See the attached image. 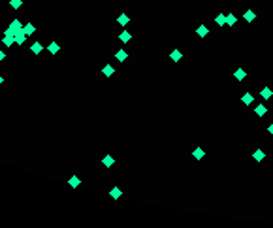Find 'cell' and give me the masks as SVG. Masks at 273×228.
I'll return each instance as SVG.
<instances>
[{
    "label": "cell",
    "mask_w": 273,
    "mask_h": 228,
    "mask_svg": "<svg viewBox=\"0 0 273 228\" xmlns=\"http://www.w3.org/2000/svg\"><path fill=\"white\" fill-rule=\"evenodd\" d=\"M25 40H27V34H25V30H17L15 32V43L17 45H23V43H25Z\"/></svg>",
    "instance_id": "1"
},
{
    "label": "cell",
    "mask_w": 273,
    "mask_h": 228,
    "mask_svg": "<svg viewBox=\"0 0 273 228\" xmlns=\"http://www.w3.org/2000/svg\"><path fill=\"white\" fill-rule=\"evenodd\" d=\"M21 28H23V25H21V21H17V19H13V21H11V25H10V28H8V30H10V32H11V34L15 36V32H17V30H21Z\"/></svg>",
    "instance_id": "2"
},
{
    "label": "cell",
    "mask_w": 273,
    "mask_h": 228,
    "mask_svg": "<svg viewBox=\"0 0 273 228\" xmlns=\"http://www.w3.org/2000/svg\"><path fill=\"white\" fill-rule=\"evenodd\" d=\"M43 51V45L40 43V42H34L32 45H30V53H34V55H40Z\"/></svg>",
    "instance_id": "3"
},
{
    "label": "cell",
    "mask_w": 273,
    "mask_h": 228,
    "mask_svg": "<svg viewBox=\"0 0 273 228\" xmlns=\"http://www.w3.org/2000/svg\"><path fill=\"white\" fill-rule=\"evenodd\" d=\"M23 30H25V34H27V36H32V34L36 32V27L32 25V23H27V25L23 27Z\"/></svg>",
    "instance_id": "4"
},
{
    "label": "cell",
    "mask_w": 273,
    "mask_h": 228,
    "mask_svg": "<svg viewBox=\"0 0 273 228\" xmlns=\"http://www.w3.org/2000/svg\"><path fill=\"white\" fill-rule=\"evenodd\" d=\"M58 49H60V47H58V43H57V42H51V43L47 45V51H49L51 55H57V53H58Z\"/></svg>",
    "instance_id": "5"
},
{
    "label": "cell",
    "mask_w": 273,
    "mask_h": 228,
    "mask_svg": "<svg viewBox=\"0 0 273 228\" xmlns=\"http://www.w3.org/2000/svg\"><path fill=\"white\" fill-rule=\"evenodd\" d=\"M117 23H119V25H123V27H124V25H128V23H130V17H128L126 13H121V15L117 17Z\"/></svg>",
    "instance_id": "6"
},
{
    "label": "cell",
    "mask_w": 273,
    "mask_h": 228,
    "mask_svg": "<svg viewBox=\"0 0 273 228\" xmlns=\"http://www.w3.org/2000/svg\"><path fill=\"white\" fill-rule=\"evenodd\" d=\"M2 42H4L6 47H11V45L15 43V36H4V38H2Z\"/></svg>",
    "instance_id": "7"
},
{
    "label": "cell",
    "mask_w": 273,
    "mask_h": 228,
    "mask_svg": "<svg viewBox=\"0 0 273 228\" xmlns=\"http://www.w3.org/2000/svg\"><path fill=\"white\" fill-rule=\"evenodd\" d=\"M113 72H115V68H113V66H109V64L102 68V74H104V76H107V77H109V76H113Z\"/></svg>",
    "instance_id": "8"
},
{
    "label": "cell",
    "mask_w": 273,
    "mask_h": 228,
    "mask_svg": "<svg viewBox=\"0 0 273 228\" xmlns=\"http://www.w3.org/2000/svg\"><path fill=\"white\" fill-rule=\"evenodd\" d=\"M113 162H115V160H113V156H109V155L102 158V164H104L106 168H109V166H113Z\"/></svg>",
    "instance_id": "9"
},
{
    "label": "cell",
    "mask_w": 273,
    "mask_h": 228,
    "mask_svg": "<svg viewBox=\"0 0 273 228\" xmlns=\"http://www.w3.org/2000/svg\"><path fill=\"white\" fill-rule=\"evenodd\" d=\"M130 38H132V34H130V32H126V30H123V32H121V36H119V40H121L123 43L130 42Z\"/></svg>",
    "instance_id": "10"
},
{
    "label": "cell",
    "mask_w": 273,
    "mask_h": 228,
    "mask_svg": "<svg viewBox=\"0 0 273 228\" xmlns=\"http://www.w3.org/2000/svg\"><path fill=\"white\" fill-rule=\"evenodd\" d=\"M243 104H245V106H251V104H253V94H251V93H245V94H243Z\"/></svg>",
    "instance_id": "11"
},
{
    "label": "cell",
    "mask_w": 273,
    "mask_h": 228,
    "mask_svg": "<svg viewBox=\"0 0 273 228\" xmlns=\"http://www.w3.org/2000/svg\"><path fill=\"white\" fill-rule=\"evenodd\" d=\"M126 57H128V53H126V51H123V49L115 53V59H117V60H121V62H123V60H126Z\"/></svg>",
    "instance_id": "12"
},
{
    "label": "cell",
    "mask_w": 273,
    "mask_h": 228,
    "mask_svg": "<svg viewBox=\"0 0 273 228\" xmlns=\"http://www.w3.org/2000/svg\"><path fill=\"white\" fill-rule=\"evenodd\" d=\"M217 25H219V27H222V25H226V15H224V13H220V15H217Z\"/></svg>",
    "instance_id": "13"
},
{
    "label": "cell",
    "mask_w": 273,
    "mask_h": 228,
    "mask_svg": "<svg viewBox=\"0 0 273 228\" xmlns=\"http://www.w3.org/2000/svg\"><path fill=\"white\" fill-rule=\"evenodd\" d=\"M234 76H236V79H237V81H241V79H245V70H241V68H237V72H236Z\"/></svg>",
    "instance_id": "14"
},
{
    "label": "cell",
    "mask_w": 273,
    "mask_h": 228,
    "mask_svg": "<svg viewBox=\"0 0 273 228\" xmlns=\"http://www.w3.org/2000/svg\"><path fill=\"white\" fill-rule=\"evenodd\" d=\"M10 6H11L13 10H17V8L23 6V0H10Z\"/></svg>",
    "instance_id": "15"
},
{
    "label": "cell",
    "mask_w": 273,
    "mask_h": 228,
    "mask_svg": "<svg viewBox=\"0 0 273 228\" xmlns=\"http://www.w3.org/2000/svg\"><path fill=\"white\" fill-rule=\"evenodd\" d=\"M245 19H247V21H254V19H256V13L249 10V11H245Z\"/></svg>",
    "instance_id": "16"
},
{
    "label": "cell",
    "mask_w": 273,
    "mask_h": 228,
    "mask_svg": "<svg viewBox=\"0 0 273 228\" xmlns=\"http://www.w3.org/2000/svg\"><path fill=\"white\" fill-rule=\"evenodd\" d=\"M196 32H198V36H207V32H209V30H207V27H203V25H202V27H198V30H196Z\"/></svg>",
    "instance_id": "17"
},
{
    "label": "cell",
    "mask_w": 273,
    "mask_h": 228,
    "mask_svg": "<svg viewBox=\"0 0 273 228\" xmlns=\"http://www.w3.org/2000/svg\"><path fill=\"white\" fill-rule=\"evenodd\" d=\"M226 25H230V27L236 25V15H232V13H230V15H226Z\"/></svg>",
    "instance_id": "18"
},
{
    "label": "cell",
    "mask_w": 273,
    "mask_h": 228,
    "mask_svg": "<svg viewBox=\"0 0 273 228\" xmlns=\"http://www.w3.org/2000/svg\"><path fill=\"white\" fill-rule=\"evenodd\" d=\"M68 183H70L72 187H79V185H81V181H79L77 177H70V179H68Z\"/></svg>",
    "instance_id": "19"
},
{
    "label": "cell",
    "mask_w": 273,
    "mask_h": 228,
    "mask_svg": "<svg viewBox=\"0 0 273 228\" xmlns=\"http://www.w3.org/2000/svg\"><path fill=\"white\" fill-rule=\"evenodd\" d=\"M170 57H171V60H181V59H183V53H181V51H173Z\"/></svg>",
    "instance_id": "20"
},
{
    "label": "cell",
    "mask_w": 273,
    "mask_h": 228,
    "mask_svg": "<svg viewBox=\"0 0 273 228\" xmlns=\"http://www.w3.org/2000/svg\"><path fill=\"white\" fill-rule=\"evenodd\" d=\"M271 94H273L271 89H262V98H269Z\"/></svg>",
    "instance_id": "21"
},
{
    "label": "cell",
    "mask_w": 273,
    "mask_h": 228,
    "mask_svg": "<svg viewBox=\"0 0 273 228\" xmlns=\"http://www.w3.org/2000/svg\"><path fill=\"white\" fill-rule=\"evenodd\" d=\"M264 113H266V106H256V115H258V117H262Z\"/></svg>",
    "instance_id": "22"
},
{
    "label": "cell",
    "mask_w": 273,
    "mask_h": 228,
    "mask_svg": "<svg viewBox=\"0 0 273 228\" xmlns=\"http://www.w3.org/2000/svg\"><path fill=\"white\" fill-rule=\"evenodd\" d=\"M262 158H264V151H260V149H258V151H254V160H258V162H260Z\"/></svg>",
    "instance_id": "23"
},
{
    "label": "cell",
    "mask_w": 273,
    "mask_h": 228,
    "mask_svg": "<svg viewBox=\"0 0 273 228\" xmlns=\"http://www.w3.org/2000/svg\"><path fill=\"white\" fill-rule=\"evenodd\" d=\"M109 194H111V196H113V198H119V196H121V194H123V192H121V191H119V189H117V187H115V189H113V191H111V192H109Z\"/></svg>",
    "instance_id": "24"
},
{
    "label": "cell",
    "mask_w": 273,
    "mask_h": 228,
    "mask_svg": "<svg viewBox=\"0 0 273 228\" xmlns=\"http://www.w3.org/2000/svg\"><path fill=\"white\" fill-rule=\"evenodd\" d=\"M194 156H196V158H202V156H203V151H202V149L198 147V149L194 151Z\"/></svg>",
    "instance_id": "25"
},
{
    "label": "cell",
    "mask_w": 273,
    "mask_h": 228,
    "mask_svg": "<svg viewBox=\"0 0 273 228\" xmlns=\"http://www.w3.org/2000/svg\"><path fill=\"white\" fill-rule=\"evenodd\" d=\"M4 59H6V53H4V51H2V49H0V62H2V60H4Z\"/></svg>",
    "instance_id": "26"
},
{
    "label": "cell",
    "mask_w": 273,
    "mask_h": 228,
    "mask_svg": "<svg viewBox=\"0 0 273 228\" xmlns=\"http://www.w3.org/2000/svg\"><path fill=\"white\" fill-rule=\"evenodd\" d=\"M269 134H273V123L269 125Z\"/></svg>",
    "instance_id": "27"
},
{
    "label": "cell",
    "mask_w": 273,
    "mask_h": 228,
    "mask_svg": "<svg viewBox=\"0 0 273 228\" xmlns=\"http://www.w3.org/2000/svg\"><path fill=\"white\" fill-rule=\"evenodd\" d=\"M2 83H4V77H2V76H0V85H2Z\"/></svg>",
    "instance_id": "28"
}]
</instances>
